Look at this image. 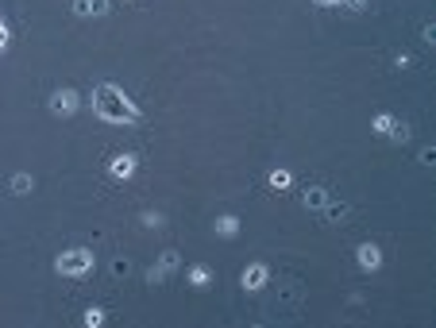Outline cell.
<instances>
[{"instance_id": "obj_10", "label": "cell", "mask_w": 436, "mask_h": 328, "mask_svg": "<svg viewBox=\"0 0 436 328\" xmlns=\"http://www.w3.org/2000/svg\"><path fill=\"white\" fill-rule=\"evenodd\" d=\"M108 0H74V16H108Z\"/></svg>"}, {"instance_id": "obj_7", "label": "cell", "mask_w": 436, "mask_h": 328, "mask_svg": "<svg viewBox=\"0 0 436 328\" xmlns=\"http://www.w3.org/2000/svg\"><path fill=\"white\" fill-rule=\"evenodd\" d=\"M355 263H359V270L374 275V270L383 266V247H379V244H359V247H355Z\"/></svg>"}, {"instance_id": "obj_21", "label": "cell", "mask_w": 436, "mask_h": 328, "mask_svg": "<svg viewBox=\"0 0 436 328\" xmlns=\"http://www.w3.org/2000/svg\"><path fill=\"white\" fill-rule=\"evenodd\" d=\"M8 39H12V35H8V23L0 20V51H8Z\"/></svg>"}, {"instance_id": "obj_18", "label": "cell", "mask_w": 436, "mask_h": 328, "mask_svg": "<svg viewBox=\"0 0 436 328\" xmlns=\"http://www.w3.org/2000/svg\"><path fill=\"white\" fill-rule=\"evenodd\" d=\"M139 220H143V228H162V216H159V212H143Z\"/></svg>"}, {"instance_id": "obj_17", "label": "cell", "mask_w": 436, "mask_h": 328, "mask_svg": "<svg viewBox=\"0 0 436 328\" xmlns=\"http://www.w3.org/2000/svg\"><path fill=\"white\" fill-rule=\"evenodd\" d=\"M386 139H394V143H405V139H409V127L402 124V120H398V124H394V131Z\"/></svg>"}, {"instance_id": "obj_9", "label": "cell", "mask_w": 436, "mask_h": 328, "mask_svg": "<svg viewBox=\"0 0 436 328\" xmlns=\"http://www.w3.org/2000/svg\"><path fill=\"white\" fill-rule=\"evenodd\" d=\"M324 201H329V190H324V186H309V190L301 193V205H305L309 212H320Z\"/></svg>"}, {"instance_id": "obj_4", "label": "cell", "mask_w": 436, "mask_h": 328, "mask_svg": "<svg viewBox=\"0 0 436 328\" xmlns=\"http://www.w3.org/2000/svg\"><path fill=\"white\" fill-rule=\"evenodd\" d=\"M136 170H139V159L136 155H112V159H108V178H116V181H131L136 178Z\"/></svg>"}, {"instance_id": "obj_6", "label": "cell", "mask_w": 436, "mask_h": 328, "mask_svg": "<svg viewBox=\"0 0 436 328\" xmlns=\"http://www.w3.org/2000/svg\"><path fill=\"white\" fill-rule=\"evenodd\" d=\"M77 108H81V97H77L74 89H58V93L51 97V112L54 116H74Z\"/></svg>"}, {"instance_id": "obj_12", "label": "cell", "mask_w": 436, "mask_h": 328, "mask_svg": "<svg viewBox=\"0 0 436 328\" xmlns=\"http://www.w3.org/2000/svg\"><path fill=\"white\" fill-rule=\"evenodd\" d=\"M8 190H12V197H27V193L35 190V178L27 174V170H20V174H12Z\"/></svg>"}, {"instance_id": "obj_5", "label": "cell", "mask_w": 436, "mask_h": 328, "mask_svg": "<svg viewBox=\"0 0 436 328\" xmlns=\"http://www.w3.org/2000/svg\"><path fill=\"white\" fill-rule=\"evenodd\" d=\"M266 278H270V266L266 263H247L244 275H240V286H244L247 294H255V290L266 286Z\"/></svg>"}, {"instance_id": "obj_3", "label": "cell", "mask_w": 436, "mask_h": 328, "mask_svg": "<svg viewBox=\"0 0 436 328\" xmlns=\"http://www.w3.org/2000/svg\"><path fill=\"white\" fill-rule=\"evenodd\" d=\"M178 266H181V255H178V251H162L159 263L147 270V282H151V286H162V282H166L174 270H178Z\"/></svg>"}, {"instance_id": "obj_2", "label": "cell", "mask_w": 436, "mask_h": 328, "mask_svg": "<svg viewBox=\"0 0 436 328\" xmlns=\"http://www.w3.org/2000/svg\"><path fill=\"white\" fill-rule=\"evenodd\" d=\"M93 251L89 247H70V251H62L58 259H54V275L62 278H86L89 270H93Z\"/></svg>"}, {"instance_id": "obj_8", "label": "cell", "mask_w": 436, "mask_h": 328, "mask_svg": "<svg viewBox=\"0 0 436 328\" xmlns=\"http://www.w3.org/2000/svg\"><path fill=\"white\" fill-rule=\"evenodd\" d=\"M185 278H190V286H193V290H209V286H213V266L193 263L190 270H185Z\"/></svg>"}, {"instance_id": "obj_14", "label": "cell", "mask_w": 436, "mask_h": 328, "mask_svg": "<svg viewBox=\"0 0 436 328\" xmlns=\"http://www.w3.org/2000/svg\"><path fill=\"white\" fill-rule=\"evenodd\" d=\"M394 124H398V116H390V112H379V116H371V131H374V136H390Z\"/></svg>"}, {"instance_id": "obj_20", "label": "cell", "mask_w": 436, "mask_h": 328, "mask_svg": "<svg viewBox=\"0 0 436 328\" xmlns=\"http://www.w3.org/2000/svg\"><path fill=\"white\" fill-rule=\"evenodd\" d=\"M417 159H421V166H436V151L433 147H421V155H417Z\"/></svg>"}, {"instance_id": "obj_1", "label": "cell", "mask_w": 436, "mask_h": 328, "mask_svg": "<svg viewBox=\"0 0 436 328\" xmlns=\"http://www.w3.org/2000/svg\"><path fill=\"white\" fill-rule=\"evenodd\" d=\"M93 112L97 120H105V124H120V127H128V124H139L143 120V108L131 101L120 85L112 81H101L93 89Z\"/></svg>"}, {"instance_id": "obj_22", "label": "cell", "mask_w": 436, "mask_h": 328, "mask_svg": "<svg viewBox=\"0 0 436 328\" xmlns=\"http://www.w3.org/2000/svg\"><path fill=\"white\" fill-rule=\"evenodd\" d=\"M421 39H425V42H436V27H433V23H425V31H421Z\"/></svg>"}, {"instance_id": "obj_23", "label": "cell", "mask_w": 436, "mask_h": 328, "mask_svg": "<svg viewBox=\"0 0 436 328\" xmlns=\"http://www.w3.org/2000/svg\"><path fill=\"white\" fill-rule=\"evenodd\" d=\"M317 4H348V0H317Z\"/></svg>"}, {"instance_id": "obj_11", "label": "cell", "mask_w": 436, "mask_h": 328, "mask_svg": "<svg viewBox=\"0 0 436 328\" xmlns=\"http://www.w3.org/2000/svg\"><path fill=\"white\" fill-rule=\"evenodd\" d=\"M266 186H270V190H278V193H286L290 186H294V174H290L286 166H274L270 174H266Z\"/></svg>"}, {"instance_id": "obj_15", "label": "cell", "mask_w": 436, "mask_h": 328, "mask_svg": "<svg viewBox=\"0 0 436 328\" xmlns=\"http://www.w3.org/2000/svg\"><path fill=\"white\" fill-rule=\"evenodd\" d=\"M320 212H324V220H329V224H336V220L348 216V205H344V201H324V209H320Z\"/></svg>"}, {"instance_id": "obj_16", "label": "cell", "mask_w": 436, "mask_h": 328, "mask_svg": "<svg viewBox=\"0 0 436 328\" xmlns=\"http://www.w3.org/2000/svg\"><path fill=\"white\" fill-rule=\"evenodd\" d=\"M105 320H108V313H105L101 305H93V309H86V317H81V325H86V328H101Z\"/></svg>"}, {"instance_id": "obj_13", "label": "cell", "mask_w": 436, "mask_h": 328, "mask_svg": "<svg viewBox=\"0 0 436 328\" xmlns=\"http://www.w3.org/2000/svg\"><path fill=\"white\" fill-rule=\"evenodd\" d=\"M216 236H224V240H235L240 236V216H232V212H224V216H216Z\"/></svg>"}, {"instance_id": "obj_19", "label": "cell", "mask_w": 436, "mask_h": 328, "mask_svg": "<svg viewBox=\"0 0 436 328\" xmlns=\"http://www.w3.org/2000/svg\"><path fill=\"white\" fill-rule=\"evenodd\" d=\"M128 270H131V263H128V259H112V275H116V278H124Z\"/></svg>"}]
</instances>
